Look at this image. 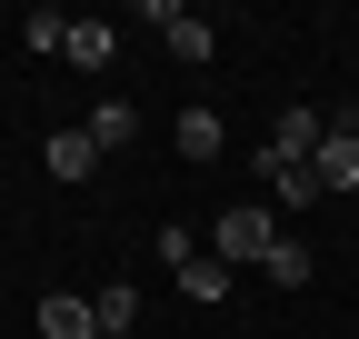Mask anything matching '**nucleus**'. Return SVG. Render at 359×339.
Here are the masks:
<instances>
[{"label":"nucleus","mask_w":359,"mask_h":339,"mask_svg":"<svg viewBox=\"0 0 359 339\" xmlns=\"http://www.w3.org/2000/svg\"><path fill=\"white\" fill-rule=\"evenodd\" d=\"M269 240H280V209L269 200H240V209H219V240H210V260H269Z\"/></svg>","instance_id":"1"},{"label":"nucleus","mask_w":359,"mask_h":339,"mask_svg":"<svg viewBox=\"0 0 359 339\" xmlns=\"http://www.w3.org/2000/svg\"><path fill=\"white\" fill-rule=\"evenodd\" d=\"M320 190H359V110H330V140H320Z\"/></svg>","instance_id":"2"},{"label":"nucleus","mask_w":359,"mask_h":339,"mask_svg":"<svg viewBox=\"0 0 359 339\" xmlns=\"http://www.w3.org/2000/svg\"><path fill=\"white\" fill-rule=\"evenodd\" d=\"M320 140H330V110H280V130H269L280 160H320Z\"/></svg>","instance_id":"3"},{"label":"nucleus","mask_w":359,"mask_h":339,"mask_svg":"<svg viewBox=\"0 0 359 339\" xmlns=\"http://www.w3.org/2000/svg\"><path fill=\"white\" fill-rule=\"evenodd\" d=\"M40 339H100V310L70 300V289H50V300H40Z\"/></svg>","instance_id":"4"},{"label":"nucleus","mask_w":359,"mask_h":339,"mask_svg":"<svg viewBox=\"0 0 359 339\" xmlns=\"http://www.w3.org/2000/svg\"><path fill=\"white\" fill-rule=\"evenodd\" d=\"M40 160H50V180H90V170H100V140H90V130H50Z\"/></svg>","instance_id":"5"},{"label":"nucleus","mask_w":359,"mask_h":339,"mask_svg":"<svg viewBox=\"0 0 359 339\" xmlns=\"http://www.w3.org/2000/svg\"><path fill=\"white\" fill-rule=\"evenodd\" d=\"M90 310H100V339H140V329H130V319H140V289H130V279L90 289Z\"/></svg>","instance_id":"6"},{"label":"nucleus","mask_w":359,"mask_h":339,"mask_svg":"<svg viewBox=\"0 0 359 339\" xmlns=\"http://www.w3.org/2000/svg\"><path fill=\"white\" fill-rule=\"evenodd\" d=\"M80 130L100 140V150H130V130H140V110H130V100H90V120H80Z\"/></svg>","instance_id":"7"},{"label":"nucleus","mask_w":359,"mask_h":339,"mask_svg":"<svg viewBox=\"0 0 359 339\" xmlns=\"http://www.w3.org/2000/svg\"><path fill=\"white\" fill-rule=\"evenodd\" d=\"M180 160H219V140H230V130H219V110H180Z\"/></svg>","instance_id":"8"},{"label":"nucleus","mask_w":359,"mask_h":339,"mask_svg":"<svg viewBox=\"0 0 359 339\" xmlns=\"http://www.w3.org/2000/svg\"><path fill=\"white\" fill-rule=\"evenodd\" d=\"M70 70H110V20H70Z\"/></svg>","instance_id":"9"},{"label":"nucleus","mask_w":359,"mask_h":339,"mask_svg":"<svg viewBox=\"0 0 359 339\" xmlns=\"http://www.w3.org/2000/svg\"><path fill=\"white\" fill-rule=\"evenodd\" d=\"M170 50H180V60H210V50H219V30H210L200 11H180V20H170Z\"/></svg>","instance_id":"10"},{"label":"nucleus","mask_w":359,"mask_h":339,"mask_svg":"<svg viewBox=\"0 0 359 339\" xmlns=\"http://www.w3.org/2000/svg\"><path fill=\"white\" fill-rule=\"evenodd\" d=\"M259 270H269V279H280V289H299V279H309V249H299V240L280 230V240H269V260H259Z\"/></svg>","instance_id":"11"},{"label":"nucleus","mask_w":359,"mask_h":339,"mask_svg":"<svg viewBox=\"0 0 359 339\" xmlns=\"http://www.w3.org/2000/svg\"><path fill=\"white\" fill-rule=\"evenodd\" d=\"M180 289H190V300H219V289H230V260H210V249H200V260L180 270Z\"/></svg>","instance_id":"12"},{"label":"nucleus","mask_w":359,"mask_h":339,"mask_svg":"<svg viewBox=\"0 0 359 339\" xmlns=\"http://www.w3.org/2000/svg\"><path fill=\"white\" fill-rule=\"evenodd\" d=\"M20 40H30V50H70V20H60V11H30Z\"/></svg>","instance_id":"13"}]
</instances>
